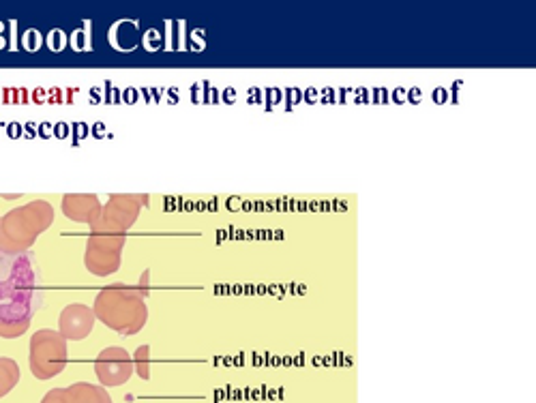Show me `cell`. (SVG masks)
Masks as SVG:
<instances>
[{
	"label": "cell",
	"mask_w": 536,
	"mask_h": 403,
	"mask_svg": "<svg viewBox=\"0 0 536 403\" xmlns=\"http://www.w3.org/2000/svg\"><path fill=\"white\" fill-rule=\"evenodd\" d=\"M26 305L41 309V271L33 251L9 253L0 249V309Z\"/></svg>",
	"instance_id": "obj_1"
},
{
	"label": "cell",
	"mask_w": 536,
	"mask_h": 403,
	"mask_svg": "<svg viewBox=\"0 0 536 403\" xmlns=\"http://www.w3.org/2000/svg\"><path fill=\"white\" fill-rule=\"evenodd\" d=\"M144 296L146 292L142 288H129L116 283V286H110L97 294L93 307L95 318L118 335H136L142 331V326L148 318Z\"/></svg>",
	"instance_id": "obj_2"
},
{
	"label": "cell",
	"mask_w": 536,
	"mask_h": 403,
	"mask_svg": "<svg viewBox=\"0 0 536 403\" xmlns=\"http://www.w3.org/2000/svg\"><path fill=\"white\" fill-rule=\"evenodd\" d=\"M52 221L54 208L46 200L13 208L0 219V249L9 253L31 251L37 238L52 226Z\"/></svg>",
	"instance_id": "obj_3"
},
{
	"label": "cell",
	"mask_w": 536,
	"mask_h": 403,
	"mask_svg": "<svg viewBox=\"0 0 536 403\" xmlns=\"http://www.w3.org/2000/svg\"><path fill=\"white\" fill-rule=\"evenodd\" d=\"M67 361V339L61 333L43 328V331H37L33 335L28 363H31V371L37 380L56 378L67 367Z\"/></svg>",
	"instance_id": "obj_4"
},
{
	"label": "cell",
	"mask_w": 536,
	"mask_h": 403,
	"mask_svg": "<svg viewBox=\"0 0 536 403\" xmlns=\"http://www.w3.org/2000/svg\"><path fill=\"white\" fill-rule=\"evenodd\" d=\"M127 234L114 232H91L86 241L84 264L97 277H108L121 268L123 247Z\"/></svg>",
	"instance_id": "obj_5"
},
{
	"label": "cell",
	"mask_w": 536,
	"mask_h": 403,
	"mask_svg": "<svg viewBox=\"0 0 536 403\" xmlns=\"http://www.w3.org/2000/svg\"><path fill=\"white\" fill-rule=\"evenodd\" d=\"M144 204L146 196H112L110 202L101 208V215L91 226V232L127 234L140 217Z\"/></svg>",
	"instance_id": "obj_6"
},
{
	"label": "cell",
	"mask_w": 536,
	"mask_h": 403,
	"mask_svg": "<svg viewBox=\"0 0 536 403\" xmlns=\"http://www.w3.org/2000/svg\"><path fill=\"white\" fill-rule=\"evenodd\" d=\"M95 373L101 386H121L133 373V358L123 348H106L95 361Z\"/></svg>",
	"instance_id": "obj_7"
},
{
	"label": "cell",
	"mask_w": 536,
	"mask_h": 403,
	"mask_svg": "<svg viewBox=\"0 0 536 403\" xmlns=\"http://www.w3.org/2000/svg\"><path fill=\"white\" fill-rule=\"evenodd\" d=\"M95 311L86 305H69L61 313V335L67 341H82L91 335L95 326Z\"/></svg>",
	"instance_id": "obj_8"
},
{
	"label": "cell",
	"mask_w": 536,
	"mask_h": 403,
	"mask_svg": "<svg viewBox=\"0 0 536 403\" xmlns=\"http://www.w3.org/2000/svg\"><path fill=\"white\" fill-rule=\"evenodd\" d=\"M101 202L97 196H91V193H71V196L63 198V213L67 219L78 221V223H88V226H93V223L99 219L101 215Z\"/></svg>",
	"instance_id": "obj_9"
},
{
	"label": "cell",
	"mask_w": 536,
	"mask_h": 403,
	"mask_svg": "<svg viewBox=\"0 0 536 403\" xmlns=\"http://www.w3.org/2000/svg\"><path fill=\"white\" fill-rule=\"evenodd\" d=\"M37 311L39 309L26 305H13L0 309V337L3 339L22 337L28 331V326H31V320Z\"/></svg>",
	"instance_id": "obj_10"
},
{
	"label": "cell",
	"mask_w": 536,
	"mask_h": 403,
	"mask_svg": "<svg viewBox=\"0 0 536 403\" xmlns=\"http://www.w3.org/2000/svg\"><path fill=\"white\" fill-rule=\"evenodd\" d=\"M69 395L73 403H112V397L106 391V386H97L88 382H78L69 386Z\"/></svg>",
	"instance_id": "obj_11"
},
{
	"label": "cell",
	"mask_w": 536,
	"mask_h": 403,
	"mask_svg": "<svg viewBox=\"0 0 536 403\" xmlns=\"http://www.w3.org/2000/svg\"><path fill=\"white\" fill-rule=\"evenodd\" d=\"M20 382V367L13 358H0V397L9 395Z\"/></svg>",
	"instance_id": "obj_12"
},
{
	"label": "cell",
	"mask_w": 536,
	"mask_h": 403,
	"mask_svg": "<svg viewBox=\"0 0 536 403\" xmlns=\"http://www.w3.org/2000/svg\"><path fill=\"white\" fill-rule=\"evenodd\" d=\"M148 367H151V363H148V346H142L138 354L133 356V369H136L142 378H148Z\"/></svg>",
	"instance_id": "obj_13"
},
{
	"label": "cell",
	"mask_w": 536,
	"mask_h": 403,
	"mask_svg": "<svg viewBox=\"0 0 536 403\" xmlns=\"http://www.w3.org/2000/svg\"><path fill=\"white\" fill-rule=\"evenodd\" d=\"M41 403H73V399L69 395V388H54V391L43 397Z\"/></svg>",
	"instance_id": "obj_14"
}]
</instances>
